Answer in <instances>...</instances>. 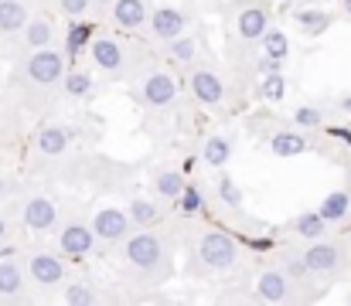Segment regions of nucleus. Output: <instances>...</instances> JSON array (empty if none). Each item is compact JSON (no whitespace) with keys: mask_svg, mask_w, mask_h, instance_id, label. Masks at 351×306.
<instances>
[{"mask_svg":"<svg viewBox=\"0 0 351 306\" xmlns=\"http://www.w3.org/2000/svg\"><path fill=\"white\" fill-rule=\"evenodd\" d=\"M58 245H62L65 255H89L93 245H96V231H93V225L89 228L86 225H65L62 235H58Z\"/></svg>","mask_w":351,"mask_h":306,"instance_id":"39448f33","label":"nucleus"},{"mask_svg":"<svg viewBox=\"0 0 351 306\" xmlns=\"http://www.w3.org/2000/svg\"><path fill=\"white\" fill-rule=\"evenodd\" d=\"M58 7H62V14H69L75 21V17H82L89 10V0H58Z\"/></svg>","mask_w":351,"mask_h":306,"instance_id":"c9c22d12","label":"nucleus"},{"mask_svg":"<svg viewBox=\"0 0 351 306\" xmlns=\"http://www.w3.org/2000/svg\"><path fill=\"white\" fill-rule=\"evenodd\" d=\"M219 198H222V204H229V207H239V204H242V191H239V184H235L229 174L219 177Z\"/></svg>","mask_w":351,"mask_h":306,"instance_id":"f704fd0d","label":"nucleus"},{"mask_svg":"<svg viewBox=\"0 0 351 306\" xmlns=\"http://www.w3.org/2000/svg\"><path fill=\"white\" fill-rule=\"evenodd\" d=\"M266 27H269V14H266L263 7H245V10L239 14V34H242L245 41H259V38L266 34Z\"/></svg>","mask_w":351,"mask_h":306,"instance_id":"dca6fc26","label":"nucleus"},{"mask_svg":"<svg viewBox=\"0 0 351 306\" xmlns=\"http://www.w3.org/2000/svg\"><path fill=\"white\" fill-rule=\"evenodd\" d=\"M89 51H93V62H96L103 72H119V65H123V48H119V41H113L110 34L93 38Z\"/></svg>","mask_w":351,"mask_h":306,"instance_id":"6e6552de","label":"nucleus"},{"mask_svg":"<svg viewBox=\"0 0 351 306\" xmlns=\"http://www.w3.org/2000/svg\"><path fill=\"white\" fill-rule=\"evenodd\" d=\"M65 303H69V306H89V303H96V290H93L89 283L75 279V283H69V286H65Z\"/></svg>","mask_w":351,"mask_h":306,"instance_id":"7c9ffc66","label":"nucleus"},{"mask_svg":"<svg viewBox=\"0 0 351 306\" xmlns=\"http://www.w3.org/2000/svg\"><path fill=\"white\" fill-rule=\"evenodd\" d=\"M202 160L208 164V167H226L229 160H232V140L229 136H208L205 140V146H202Z\"/></svg>","mask_w":351,"mask_h":306,"instance_id":"f3484780","label":"nucleus"},{"mask_svg":"<svg viewBox=\"0 0 351 306\" xmlns=\"http://www.w3.org/2000/svg\"><path fill=\"white\" fill-rule=\"evenodd\" d=\"M191 96L202 102V105H219V102L226 99L222 79H219L215 72H208V68L195 72V75H191Z\"/></svg>","mask_w":351,"mask_h":306,"instance_id":"0eeeda50","label":"nucleus"},{"mask_svg":"<svg viewBox=\"0 0 351 306\" xmlns=\"http://www.w3.org/2000/svg\"><path fill=\"white\" fill-rule=\"evenodd\" d=\"M150 27H154V34H157L160 41H171V38L181 34V27H184V14L174 10V7H160V10L150 14Z\"/></svg>","mask_w":351,"mask_h":306,"instance_id":"f8f14e48","label":"nucleus"},{"mask_svg":"<svg viewBox=\"0 0 351 306\" xmlns=\"http://www.w3.org/2000/svg\"><path fill=\"white\" fill-rule=\"evenodd\" d=\"M263 55H273V58L283 62L290 55V38L283 31H276V27H266V34H263Z\"/></svg>","mask_w":351,"mask_h":306,"instance_id":"393cba45","label":"nucleus"},{"mask_svg":"<svg viewBox=\"0 0 351 306\" xmlns=\"http://www.w3.org/2000/svg\"><path fill=\"white\" fill-rule=\"evenodd\" d=\"M235 255H239L235 238L226 235V231H208V235L202 238V245H198V259H202L208 269H229L235 262Z\"/></svg>","mask_w":351,"mask_h":306,"instance_id":"f257e3e1","label":"nucleus"},{"mask_svg":"<svg viewBox=\"0 0 351 306\" xmlns=\"http://www.w3.org/2000/svg\"><path fill=\"white\" fill-rule=\"evenodd\" d=\"M27 75L34 79V82H41V86H51V82H58V79H65V55H58V51H51V48H38L31 58H27Z\"/></svg>","mask_w":351,"mask_h":306,"instance_id":"f03ea898","label":"nucleus"},{"mask_svg":"<svg viewBox=\"0 0 351 306\" xmlns=\"http://www.w3.org/2000/svg\"><path fill=\"white\" fill-rule=\"evenodd\" d=\"M24 286V276L14 262H0V296H17Z\"/></svg>","mask_w":351,"mask_h":306,"instance_id":"cd10ccee","label":"nucleus"},{"mask_svg":"<svg viewBox=\"0 0 351 306\" xmlns=\"http://www.w3.org/2000/svg\"><path fill=\"white\" fill-rule=\"evenodd\" d=\"M178 207H181L184 214H198V211L205 207V194H202V188L184 184V191H181V198H178Z\"/></svg>","mask_w":351,"mask_h":306,"instance_id":"473e14b6","label":"nucleus"},{"mask_svg":"<svg viewBox=\"0 0 351 306\" xmlns=\"http://www.w3.org/2000/svg\"><path fill=\"white\" fill-rule=\"evenodd\" d=\"M126 214L133 225H154L157 221V204H150L147 198H133L126 204Z\"/></svg>","mask_w":351,"mask_h":306,"instance_id":"c85d7f7f","label":"nucleus"},{"mask_svg":"<svg viewBox=\"0 0 351 306\" xmlns=\"http://www.w3.org/2000/svg\"><path fill=\"white\" fill-rule=\"evenodd\" d=\"M3 235H7V221L0 218V242H3Z\"/></svg>","mask_w":351,"mask_h":306,"instance_id":"ea45409f","label":"nucleus"},{"mask_svg":"<svg viewBox=\"0 0 351 306\" xmlns=\"http://www.w3.org/2000/svg\"><path fill=\"white\" fill-rule=\"evenodd\" d=\"M51 38H55V31H51V24H48L45 17H34V21L24 24V41H27L31 48H48Z\"/></svg>","mask_w":351,"mask_h":306,"instance_id":"5701e85b","label":"nucleus"},{"mask_svg":"<svg viewBox=\"0 0 351 306\" xmlns=\"http://www.w3.org/2000/svg\"><path fill=\"white\" fill-rule=\"evenodd\" d=\"M345 14H351V0H345Z\"/></svg>","mask_w":351,"mask_h":306,"instance_id":"a19ab883","label":"nucleus"},{"mask_svg":"<svg viewBox=\"0 0 351 306\" xmlns=\"http://www.w3.org/2000/svg\"><path fill=\"white\" fill-rule=\"evenodd\" d=\"M293 123L304 126V129H317V126L324 123V112H321L317 105H300V109L293 112Z\"/></svg>","mask_w":351,"mask_h":306,"instance_id":"72a5a7b5","label":"nucleus"},{"mask_svg":"<svg viewBox=\"0 0 351 306\" xmlns=\"http://www.w3.org/2000/svg\"><path fill=\"white\" fill-rule=\"evenodd\" d=\"M27 24V7L21 0H0V31H17Z\"/></svg>","mask_w":351,"mask_h":306,"instance_id":"412c9836","label":"nucleus"},{"mask_svg":"<svg viewBox=\"0 0 351 306\" xmlns=\"http://www.w3.org/2000/svg\"><path fill=\"white\" fill-rule=\"evenodd\" d=\"M256 296H259L263 303H283V300L290 296V279H287V272H276V269L263 272L259 283H256Z\"/></svg>","mask_w":351,"mask_h":306,"instance_id":"1a4fd4ad","label":"nucleus"},{"mask_svg":"<svg viewBox=\"0 0 351 306\" xmlns=\"http://www.w3.org/2000/svg\"><path fill=\"white\" fill-rule=\"evenodd\" d=\"M259 96H263L266 102H283V96H287V79H283L280 72L263 75V82H259Z\"/></svg>","mask_w":351,"mask_h":306,"instance_id":"c756f323","label":"nucleus"},{"mask_svg":"<svg viewBox=\"0 0 351 306\" xmlns=\"http://www.w3.org/2000/svg\"><path fill=\"white\" fill-rule=\"evenodd\" d=\"M147 3L143 0H117L113 3V21H117L123 31H136L147 24Z\"/></svg>","mask_w":351,"mask_h":306,"instance_id":"9b49d317","label":"nucleus"},{"mask_svg":"<svg viewBox=\"0 0 351 306\" xmlns=\"http://www.w3.org/2000/svg\"><path fill=\"white\" fill-rule=\"evenodd\" d=\"M126 259L136 269H154L164 259V248H160V242L150 231H136L133 238H126Z\"/></svg>","mask_w":351,"mask_h":306,"instance_id":"7ed1b4c3","label":"nucleus"},{"mask_svg":"<svg viewBox=\"0 0 351 306\" xmlns=\"http://www.w3.org/2000/svg\"><path fill=\"white\" fill-rule=\"evenodd\" d=\"M154 188H157V194H160V198L178 201V198H181V191H184V177H181V174H174V170H164V174H157Z\"/></svg>","mask_w":351,"mask_h":306,"instance_id":"bb28decb","label":"nucleus"},{"mask_svg":"<svg viewBox=\"0 0 351 306\" xmlns=\"http://www.w3.org/2000/svg\"><path fill=\"white\" fill-rule=\"evenodd\" d=\"M317 211L328 218V225H331V221H345V218H348V211H351V194L348 191H331V194L321 201Z\"/></svg>","mask_w":351,"mask_h":306,"instance_id":"6ab92c4d","label":"nucleus"},{"mask_svg":"<svg viewBox=\"0 0 351 306\" xmlns=\"http://www.w3.org/2000/svg\"><path fill=\"white\" fill-rule=\"evenodd\" d=\"M62 276H65V266L58 262V255L41 252V255L31 259V279H34V283H41V286H55V283H62Z\"/></svg>","mask_w":351,"mask_h":306,"instance_id":"4468645a","label":"nucleus"},{"mask_svg":"<svg viewBox=\"0 0 351 306\" xmlns=\"http://www.w3.org/2000/svg\"><path fill=\"white\" fill-rule=\"evenodd\" d=\"M256 68H259V75H273V72H280V68H283V62H280V58H273V55H263Z\"/></svg>","mask_w":351,"mask_h":306,"instance_id":"e433bc0d","label":"nucleus"},{"mask_svg":"<svg viewBox=\"0 0 351 306\" xmlns=\"http://www.w3.org/2000/svg\"><path fill=\"white\" fill-rule=\"evenodd\" d=\"M293 21L300 24L304 34H324V31L331 27V14H328V10H317V7H311V10H297Z\"/></svg>","mask_w":351,"mask_h":306,"instance_id":"aec40b11","label":"nucleus"},{"mask_svg":"<svg viewBox=\"0 0 351 306\" xmlns=\"http://www.w3.org/2000/svg\"><path fill=\"white\" fill-rule=\"evenodd\" d=\"M324 231H328V218H324L321 211H307V214H300V218H297V235H300V238L317 242Z\"/></svg>","mask_w":351,"mask_h":306,"instance_id":"b1692460","label":"nucleus"},{"mask_svg":"<svg viewBox=\"0 0 351 306\" xmlns=\"http://www.w3.org/2000/svg\"><path fill=\"white\" fill-rule=\"evenodd\" d=\"M69 140H72V133L65 129V126H41L38 129V136H34V146H38V153H45V157H58V153H65L69 150Z\"/></svg>","mask_w":351,"mask_h":306,"instance_id":"9d476101","label":"nucleus"},{"mask_svg":"<svg viewBox=\"0 0 351 306\" xmlns=\"http://www.w3.org/2000/svg\"><path fill=\"white\" fill-rule=\"evenodd\" d=\"M65 92H69L72 99H86V96L93 92V75H89V72H82V68L65 72Z\"/></svg>","mask_w":351,"mask_h":306,"instance_id":"a878e982","label":"nucleus"},{"mask_svg":"<svg viewBox=\"0 0 351 306\" xmlns=\"http://www.w3.org/2000/svg\"><path fill=\"white\" fill-rule=\"evenodd\" d=\"M269 150H273L276 157H297V153L307 150V140H304L300 133H276V136L269 140Z\"/></svg>","mask_w":351,"mask_h":306,"instance_id":"4be33fe9","label":"nucleus"},{"mask_svg":"<svg viewBox=\"0 0 351 306\" xmlns=\"http://www.w3.org/2000/svg\"><path fill=\"white\" fill-rule=\"evenodd\" d=\"M86 44H93V27L82 24V21L75 17V21L69 24V31H65V55L75 58V55L86 51Z\"/></svg>","mask_w":351,"mask_h":306,"instance_id":"a211bd4d","label":"nucleus"},{"mask_svg":"<svg viewBox=\"0 0 351 306\" xmlns=\"http://www.w3.org/2000/svg\"><path fill=\"white\" fill-rule=\"evenodd\" d=\"M304 262H307L311 272H335L338 262H341V252L335 245H328V242H317V245H311L304 252Z\"/></svg>","mask_w":351,"mask_h":306,"instance_id":"ddd939ff","label":"nucleus"},{"mask_svg":"<svg viewBox=\"0 0 351 306\" xmlns=\"http://www.w3.org/2000/svg\"><path fill=\"white\" fill-rule=\"evenodd\" d=\"M338 105H341L345 112H351V96H341V99H338Z\"/></svg>","mask_w":351,"mask_h":306,"instance_id":"58836bf2","label":"nucleus"},{"mask_svg":"<svg viewBox=\"0 0 351 306\" xmlns=\"http://www.w3.org/2000/svg\"><path fill=\"white\" fill-rule=\"evenodd\" d=\"M178 96V82L167 75V72H154L147 82H143V102L147 105H157V109H164V105H171Z\"/></svg>","mask_w":351,"mask_h":306,"instance_id":"423d86ee","label":"nucleus"},{"mask_svg":"<svg viewBox=\"0 0 351 306\" xmlns=\"http://www.w3.org/2000/svg\"><path fill=\"white\" fill-rule=\"evenodd\" d=\"M10 191H14V181H10V177H0V198L10 194Z\"/></svg>","mask_w":351,"mask_h":306,"instance_id":"4c0bfd02","label":"nucleus"},{"mask_svg":"<svg viewBox=\"0 0 351 306\" xmlns=\"http://www.w3.org/2000/svg\"><path fill=\"white\" fill-rule=\"evenodd\" d=\"M167 51H171L174 62H184V65H188V62H195L198 44H195V38H181V34H178V38H171V48H167Z\"/></svg>","mask_w":351,"mask_h":306,"instance_id":"2f4dec72","label":"nucleus"},{"mask_svg":"<svg viewBox=\"0 0 351 306\" xmlns=\"http://www.w3.org/2000/svg\"><path fill=\"white\" fill-rule=\"evenodd\" d=\"M55 218H58V211H55V204L48 201V198H31V201L24 204V225L34 228V231L51 228Z\"/></svg>","mask_w":351,"mask_h":306,"instance_id":"2eb2a0df","label":"nucleus"},{"mask_svg":"<svg viewBox=\"0 0 351 306\" xmlns=\"http://www.w3.org/2000/svg\"><path fill=\"white\" fill-rule=\"evenodd\" d=\"M93 231L103 242H123L126 231H130V214L119 211V207H99L96 218H93Z\"/></svg>","mask_w":351,"mask_h":306,"instance_id":"20e7f679","label":"nucleus"}]
</instances>
